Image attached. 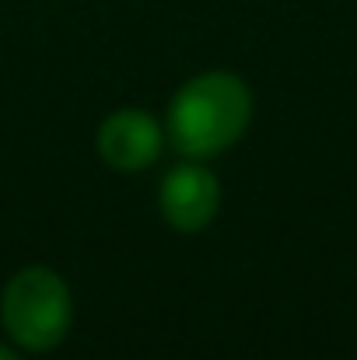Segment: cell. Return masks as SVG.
<instances>
[{
  "label": "cell",
  "mask_w": 357,
  "mask_h": 360,
  "mask_svg": "<svg viewBox=\"0 0 357 360\" xmlns=\"http://www.w3.org/2000/svg\"><path fill=\"white\" fill-rule=\"evenodd\" d=\"M249 120L252 91L245 88V81L228 70H207L175 91V98L168 102L165 133L182 158L200 161L228 150L249 129Z\"/></svg>",
  "instance_id": "obj_1"
},
{
  "label": "cell",
  "mask_w": 357,
  "mask_h": 360,
  "mask_svg": "<svg viewBox=\"0 0 357 360\" xmlns=\"http://www.w3.org/2000/svg\"><path fill=\"white\" fill-rule=\"evenodd\" d=\"M161 203V217L175 228V231H203L218 210H221V182L211 168H203L200 161H186L175 165L158 193Z\"/></svg>",
  "instance_id": "obj_3"
},
{
  "label": "cell",
  "mask_w": 357,
  "mask_h": 360,
  "mask_svg": "<svg viewBox=\"0 0 357 360\" xmlns=\"http://www.w3.org/2000/svg\"><path fill=\"white\" fill-rule=\"evenodd\" d=\"M165 147V129L140 109H119L99 126V154L119 172H140L158 161Z\"/></svg>",
  "instance_id": "obj_4"
},
{
  "label": "cell",
  "mask_w": 357,
  "mask_h": 360,
  "mask_svg": "<svg viewBox=\"0 0 357 360\" xmlns=\"http://www.w3.org/2000/svg\"><path fill=\"white\" fill-rule=\"evenodd\" d=\"M0 322L21 350L49 354L67 340L74 322L70 287L49 266H25L4 287Z\"/></svg>",
  "instance_id": "obj_2"
},
{
  "label": "cell",
  "mask_w": 357,
  "mask_h": 360,
  "mask_svg": "<svg viewBox=\"0 0 357 360\" xmlns=\"http://www.w3.org/2000/svg\"><path fill=\"white\" fill-rule=\"evenodd\" d=\"M0 360H21V357H18L11 347H4V343H0Z\"/></svg>",
  "instance_id": "obj_5"
}]
</instances>
